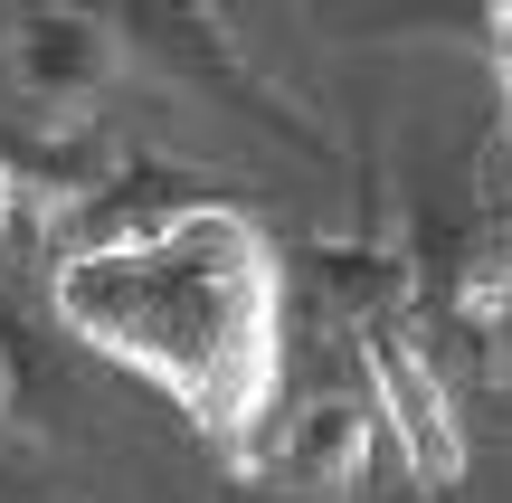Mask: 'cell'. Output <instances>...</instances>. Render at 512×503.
<instances>
[{"mask_svg":"<svg viewBox=\"0 0 512 503\" xmlns=\"http://www.w3.org/2000/svg\"><path fill=\"white\" fill-rule=\"evenodd\" d=\"M57 314L124 380L162 390L209 447H247L285 380V266L228 200L95 238L57 266Z\"/></svg>","mask_w":512,"mask_h":503,"instance_id":"6da1fadb","label":"cell"}]
</instances>
